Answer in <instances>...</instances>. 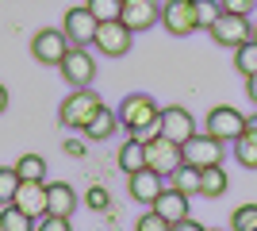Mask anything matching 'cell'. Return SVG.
I'll use <instances>...</instances> for the list:
<instances>
[{
    "mask_svg": "<svg viewBox=\"0 0 257 231\" xmlns=\"http://www.w3.org/2000/svg\"><path fill=\"white\" fill-rule=\"evenodd\" d=\"M115 116L135 139H142V143H150L154 135H158V123H161V108H158V100H154L150 93H131V97H123L119 108H115Z\"/></svg>",
    "mask_w": 257,
    "mask_h": 231,
    "instance_id": "6da1fadb",
    "label": "cell"
},
{
    "mask_svg": "<svg viewBox=\"0 0 257 231\" xmlns=\"http://www.w3.org/2000/svg\"><path fill=\"white\" fill-rule=\"evenodd\" d=\"M100 108H104V100H100L96 89H73V93L62 100V108H58V120H62L65 127H73V131H85L88 120H92Z\"/></svg>",
    "mask_w": 257,
    "mask_h": 231,
    "instance_id": "7a4b0ae2",
    "label": "cell"
},
{
    "mask_svg": "<svg viewBox=\"0 0 257 231\" xmlns=\"http://www.w3.org/2000/svg\"><path fill=\"white\" fill-rule=\"evenodd\" d=\"M204 135H211L215 143H238L242 135H246V116L238 108H230V104H215L211 112H207L204 120Z\"/></svg>",
    "mask_w": 257,
    "mask_h": 231,
    "instance_id": "3957f363",
    "label": "cell"
},
{
    "mask_svg": "<svg viewBox=\"0 0 257 231\" xmlns=\"http://www.w3.org/2000/svg\"><path fill=\"white\" fill-rule=\"evenodd\" d=\"M207 35H211V43L238 50V46L253 43V23H249V16H230V12H223V16L211 23V31H207Z\"/></svg>",
    "mask_w": 257,
    "mask_h": 231,
    "instance_id": "277c9868",
    "label": "cell"
},
{
    "mask_svg": "<svg viewBox=\"0 0 257 231\" xmlns=\"http://www.w3.org/2000/svg\"><path fill=\"white\" fill-rule=\"evenodd\" d=\"M58 69L73 89H92V81H96V58L88 54V46H69V54L62 58Z\"/></svg>",
    "mask_w": 257,
    "mask_h": 231,
    "instance_id": "5b68a950",
    "label": "cell"
},
{
    "mask_svg": "<svg viewBox=\"0 0 257 231\" xmlns=\"http://www.w3.org/2000/svg\"><path fill=\"white\" fill-rule=\"evenodd\" d=\"M161 27L177 39H188L192 31H200L196 23V4L192 0H165L161 4Z\"/></svg>",
    "mask_w": 257,
    "mask_h": 231,
    "instance_id": "8992f818",
    "label": "cell"
},
{
    "mask_svg": "<svg viewBox=\"0 0 257 231\" xmlns=\"http://www.w3.org/2000/svg\"><path fill=\"white\" fill-rule=\"evenodd\" d=\"M158 135H165L169 143L184 146L188 139H192V135H200V131H196V120H192V112H188V108H181V104H169V108H161Z\"/></svg>",
    "mask_w": 257,
    "mask_h": 231,
    "instance_id": "52a82bcc",
    "label": "cell"
},
{
    "mask_svg": "<svg viewBox=\"0 0 257 231\" xmlns=\"http://www.w3.org/2000/svg\"><path fill=\"white\" fill-rule=\"evenodd\" d=\"M131 43H135V31H131L123 20H115V23H100V27H96V39H92V46H96L100 54H107V58H123V54H131Z\"/></svg>",
    "mask_w": 257,
    "mask_h": 231,
    "instance_id": "ba28073f",
    "label": "cell"
},
{
    "mask_svg": "<svg viewBox=\"0 0 257 231\" xmlns=\"http://www.w3.org/2000/svg\"><path fill=\"white\" fill-rule=\"evenodd\" d=\"M31 54L43 62V66H62V58L69 54V39H65L62 27H43V31L31 39Z\"/></svg>",
    "mask_w": 257,
    "mask_h": 231,
    "instance_id": "9c48e42d",
    "label": "cell"
},
{
    "mask_svg": "<svg viewBox=\"0 0 257 231\" xmlns=\"http://www.w3.org/2000/svg\"><path fill=\"white\" fill-rule=\"evenodd\" d=\"M146 158H150V170H154V174H161L165 181H169V177L181 170V162H184V158H181V146L169 143L165 135H154L150 143H146Z\"/></svg>",
    "mask_w": 257,
    "mask_h": 231,
    "instance_id": "30bf717a",
    "label": "cell"
},
{
    "mask_svg": "<svg viewBox=\"0 0 257 231\" xmlns=\"http://www.w3.org/2000/svg\"><path fill=\"white\" fill-rule=\"evenodd\" d=\"M223 143H215L211 135H192L188 143L181 146V158L196 170H207V166H223Z\"/></svg>",
    "mask_w": 257,
    "mask_h": 231,
    "instance_id": "8fae6325",
    "label": "cell"
},
{
    "mask_svg": "<svg viewBox=\"0 0 257 231\" xmlns=\"http://www.w3.org/2000/svg\"><path fill=\"white\" fill-rule=\"evenodd\" d=\"M96 16L81 4V8H69L65 12V20H62V31L65 39H69V46H92V39H96Z\"/></svg>",
    "mask_w": 257,
    "mask_h": 231,
    "instance_id": "7c38bea8",
    "label": "cell"
},
{
    "mask_svg": "<svg viewBox=\"0 0 257 231\" xmlns=\"http://www.w3.org/2000/svg\"><path fill=\"white\" fill-rule=\"evenodd\" d=\"M131 31H150L154 23H161V4L158 0H123V16Z\"/></svg>",
    "mask_w": 257,
    "mask_h": 231,
    "instance_id": "4fadbf2b",
    "label": "cell"
},
{
    "mask_svg": "<svg viewBox=\"0 0 257 231\" xmlns=\"http://www.w3.org/2000/svg\"><path fill=\"white\" fill-rule=\"evenodd\" d=\"M188 200H192V197H184L181 189H173V185H165V193H161V197L154 200L150 208L158 212L161 220H169L173 227H177V223H181V220H188Z\"/></svg>",
    "mask_w": 257,
    "mask_h": 231,
    "instance_id": "5bb4252c",
    "label": "cell"
},
{
    "mask_svg": "<svg viewBox=\"0 0 257 231\" xmlns=\"http://www.w3.org/2000/svg\"><path fill=\"white\" fill-rule=\"evenodd\" d=\"M165 177L161 174H154V170H142V174H131V200H139V204H146L150 208L154 200L165 193Z\"/></svg>",
    "mask_w": 257,
    "mask_h": 231,
    "instance_id": "9a60e30c",
    "label": "cell"
},
{
    "mask_svg": "<svg viewBox=\"0 0 257 231\" xmlns=\"http://www.w3.org/2000/svg\"><path fill=\"white\" fill-rule=\"evenodd\" d=\"M12 204L23 208L27 216H35V220H43L46 216V181H20V193H16Z\"/></svg>",
    "mask_w": 257,
    "mask_h": 231,
    "instance_id": "2e32d148",
    "label": "cell"
},
{
    "mask_svg": "<svg viewBox=\"0 0 257 231\" xmlns=\"http://www.w3.org/2000/svg\"><path fill=\"white\" fill-rule=\"evenodd\" d=\"M73 208H77V193H73V185H65V181H50L46 185V216H73Z\"/></svg>",
    "mask_w": 257,
    "mask_h": 231,
    "instance_id": "e0dca14e",
    "label": "cell"
},
{
    "mask_svg": "<svg viewBox=\"0 0 257 231\" xmlns=\"http://www.w3.org/2000/svg\"><path fill=\"white\" fill-rule=\"evenodd\" d=\"M119 170H123V174H142V170H150V158H146V143H142V139H135V135H131L127 143L119 146Z\"/></svg>",
    "mask_w": 257,
    "mask_h": 231,
    "instance_id": "ac0fdd59",
    "label": "cell"
},
{
    "mask_svg": "<svg viewBox=\"0 0 257 231\" xmlns=\"http://www.w3.org/2000/svg\"><path fill=\"white\" fill-rule=\"evenodd\" d=\"M115 123H119V116L111 108H100L92 120H88V127H85V139L88 143H104V139H111L115 135Z\"/></svg>",
    "mask_w": 257,
    "mask_h": 231,
    "instance_id": "d6986e66",
    "label": "cell"
},
{
    "mask_svg": "<svg viewBox=\"0 0 257 231\" xmlns=\"http://www.w3.org/2000/svg\"><path fill=\"white\" fill-rule=\"evenodd\" d=\"M35 227H39V220L27 216L23 208H16V204L0 208V231H35Z\"/></svg>",
    "mask_w": 257,
    "mask_h": 231,
    "instance_id": "ffe728a7",
    "label": "cell"
},
{
    "mask_svg": "<svg viewBox=\"0 0 257 231\" xmlns=\"http://www.w3.org/2000/svg\"><path fill=\"white\" fill-rule=\"evenodd\" d=\"M204 170H196V166H188V162H181V170L169 177V185L173 189H181L184 197H200V181H204Z\"/></svg>",
    "mask_w": 257,
    "mask_h": 231,
    "instance_id": "44dd1931",
    "label": "cell"
},
{
    "mask_svg": "<svg viewBox=\"0 0 257 231\" xmlns=\"http://www.w3.org/2000/svg\"><path fill=\"white\" fill-rule=\"evenodd\" d=\"M16 174H20V181H46V158L43 154H20Z\"/></svg>",
    "mask_w": 257,
    "mask_h": 231,
    "instance_id": "7402d4cb",
    "label": "cell"
},
{
    "mask_svg": "<svg viewBox=\"0 0 257 231\" xmlns=\"http://www.w3.org/2000/svg\"><path fill=\"white\" fill-rule=\"evenodd\" d=\"M200 177H204V181H200V197H211V200H215V197H223L226 185H230V181H226V170H223V166H207Z\"/></svg>",
    "mask_w": 257,
    "mask_h": 231,
    "instance_id": "603a6c76",
    "label": "cell"
},
{
    "mask_svg": "<svg viewBox=\"0 0 257 231\" xmlns=\"http://www.w3.org/2000/svg\"><path fill=\"white\" fill-rule=\"evenodd\" d=\"M85 8L96 16V23H115L123 16V0H85Z\"/></svg>",
    "mask_w": 257,
    "mask_h": 231,
    "instance_id": "cb8c5ba5",
    "label": "cell"
},
{
    "mask_svg": "<svg viewBox=\"0 0 257 231\" xmlns=\"http://www.w3.org/2000/svg\"><path fill=\"white\" fill-rule=\"evenodd\" d=\"M234 158H238V166L242 170H257V135H242L234 143Z\"/></svg>",
    "mask_w": 257,
    "mask_h": 231,
    "instance_id": "d4e9b609",
    "label": "cell"
},
{
    "mask_svg": "<svg viewBox=\"0 0 257 231\" xmlns=\"http://www.w3.org/2000/svg\"><path fill=\"white\" fill-rule=\"evenodd\" d=\"M196 4V23H200V31H211V23L223 16V4L219 0H192Z\"/></svg>",
    "mask_w": 257,
    "mask_h": 231,
    "instance_id": "484cf974",
    "label": "cell"
},
{
    "mask_svg": "<svg viewBox=\"0 0 257 231\" xmlns=\"http://www.w3.org/2000/svg\"><path fill=\"white\" fill-rule=\"evenodd\" d=\"M234 69L242 77H253L257 73V43H246L234 50Z\"/></svg>",
    "mask_w": 257,
    "mask_h": 231,
    "instance_id": "4316f807",
    "label": "cell"
},
{
    "mask_svg": "<svg viewBox=\"0 0 257 231\" xmlns=\"http://www.w3.org/2000/svg\"><path fill=\"white\" fill-rule=\"evenodd\" d=\"M20 193V174L16 166H0V204H12Z\"/></svg>",
    "mask_w": 257,
    "mask_h": 231,
    "instance_id": "83f0119b",
    "label": "cell"
},
{
    "mask_svg": "<svg viewBox=\"0 0 257 231\" xmlns=\"http://www.w3.org/2000/svg\"><path fill=\"white\" fill-rule=\"evenodd\" d=\"M230 231H257V204H242L230 216Z\"/></svg>",
    "mask_w": 257,
    "mask_h": 231,
    "instance_id": "f1b7e54d",
    "label": "cell"
},
{
    "mask_svg": "<svg viewBox=\"0 0 257 231\" xmlns=\"http://www.w3.org/2000/svg\"><path fill=\"white\" fill-rule=\"evenodd\" d=\"M85 204L92 212H104V208H111V193H107L104 185H88V193H85Z\"/></svg>",
    "mask_w": 257,
    "mask_h": 231,
    "instance_id": "f546056e",
    "label": "cell"
},
{
    "mask_svg": "<svg viewBox=\"0 0 257 231\" xmlns=\"http://www.w3.org/2000/svg\"><path fill=\"white\" fill-rule=\"evenodd\" d=\"M135 231H173V223L169 220H161V216H158V212H146V216H142V220L139 223H135Z\"/></svg>",
    "mask_w": 257,
    "mask_h": 231,
    "instance_id": "4dcf8cb0",
    "label": "cell"
},
{
    "mask_svg": "<svg viewBox=\"0 0 257 231\" xmlns=\"http://www.w3.org/2000/svg\"><path fill=\"white\" fill-rule=\"evenodd\" d=\"M35 231H73V223L65 220V216H43Z\"/></svg>",
    "mask_w": 257,
    "mask_h": 231,
    "instance_id": "1f68e13d",
    "label": "cell"
},
{
    "mask_svg": "<svg viewBox=\"0 0 257 231\" xmlns=\"http://www.w3.org/2000/svg\"><path fill=\"white\" fill-rule=\"evenodd\" d=\"M219 4H223V12H230V16H249L257 0H219Z\"/></svg>",
    "mask_w": 257,
    "mask_h": 231,
    "instance_id": "d6a6232c",
    "label": "cell"
},
{
    "mask_svg": "<svg viewBox=\"0 0 257 231\" xmlns=\"http://www.w3.org/2000/svg\"><path fill=\"white\" fill-rule=\"evenodd\" d=\"M65 154H69V158H81V154H85V143H81V139H65Z\"/></svg>",
    "mask_w": 257,
    "mask_h": 231,
    "instance_id": "836d02e7",
    "label": "cell"
},
{
    "mask_svg": "<svg viewBox=\"0 0 257 231\" xmlns=\"http://www.w3.org/2000/svg\"><path fill=\"white\" fill-rule=\"evenodd\" d=\"M173 231H207V227H204V223H196L192 216H188V220H181V223H177Z\"/></svg>",
    "mask_w": 257,
    "mask_h": 231,
    "instance_id": "e575fe53",
    "label": "cell"
},
{
    "mask_svg": "<svg viewBox=\"0 0 257 231\" xmlns=\"http://www.w3.org/2000/svg\"><path fill=\"white\" fill-rule=\"evenodd\" d=\"M8 100H12V97H8V85H0V116L8 112Z\"/></svg>",
    "mask_w": 257,
    "mask_h": 231,
    "instance_id": "d590c367",
    "label": "cell"
},
{
    "mask_svg": "<svg viewBox=\"0 0 257 231\" xmlns=\"http://www.w3.org/2000/svg\"><path fill=\"white\" fill-rule=\"evenodd\" d=\"M246 81H249V85H246V93H249V100H253V104H257V73H253V77H246Z\"/></svg>",
    "mask_w": 257,
    "mask_h": 231,
    "instance_id": "8d00e7d4",
    "label": "cell"
},
{
    "mask_svg": "<svg viewBox=\"0 0 257 231\" xmlns=\"http://www.w3.org/2000/svg\"><path fill=\"white\" fill-rule=\"evenodd\" d=\"M246 131L257 135V112H253V116H246Z\"/></svg>",
    "mask_w": 257,
    "mask_h": 231,
    "instance_id": "74e56055",
    "label": "cell"
},
{
    "mask_svg": "<svg viewBox=\"0 0 257 231\" xmlns=\"http://www.w3.org/2000/svg\"><path fill=\"white\" fill-rule=\"evenodd\" d=\"M253 43H257V23H253Z\"/></svg>",
    "mask_w": 257,
    "mask_h": 231,
    "instance_id": "f35d334b",
    "label": "cell"
},
{
    "mask_svg": "<svg viewBox=\"0 0 257 231\" xmlns=\"http://www.w3.org/2000/svg\"><path fill=\"white\" fill-rule=\"evenodd\" d=\"M211 231H219V227H211Z\"/></svg>",
    "mask_w": 257,
    "mask_h": 231,
    "instance_id": "ab89813d",
    "label": "cell"
}]
</instances>
